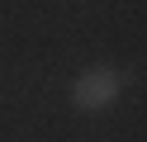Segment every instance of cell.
<instances>
[{
    "label": "cell",
    "instance_id": "6da1fadb",
    "mask_svg": "<svg viewBox=\"0 0 147 142\" xmlns=\"http://www.w3.org/2000/svg\"><path fill=\"white\" fill-rule=\"evenodd\" d=\"M123 95V71L119 66H86V71L71 81V104L81 114H105L119 104Z\"/></svg>",
    "mask_w": 147,
    "mask_h": 142
}]
</instances>
